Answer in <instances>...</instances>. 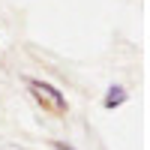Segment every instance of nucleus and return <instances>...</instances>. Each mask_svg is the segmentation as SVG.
<instances>
[{"instance_id":"nucleus-1","label":"nucleus","mask_w":150,"mask_h":150,"mask_svg":"<svg viewBox=\"0 0 150 150\" xmlns=\"http://www.w3.org/2000/svg\"><path fill=\"white\" fill-rule=\"evenodd\" d=\"M24 84H27L30 96H33L42 108L54 111V114H66V111H69V102H66L63 90H60V87H54L51 81H42V78H24Z\"/></svg>"},{"instance_id":"nucleus-2","label":"nucleus","mask_w":150,"mask_h":150,"mask_svg":"<svg viewBox=\"0 0 150 150\" xmlns=\"http://www.w3.org/2000/svg\"><path fill=\"white\" fill-rule=\"evenodd\" d=\"M129 102V90L123 84H108V90L102 96V108L105 111H117L120 105H126Z\"/></svg>"},{"instance_id":"nucleus-3","label":"nucleus","mask_w":150,"mask_h":150,"mask_svg":"<svg viewBox=\"0 0 150 150\" xmlns=\"http://www.w3.org/2000/svg\"><path fill=\"white\" fill-rule=\"evenodd\" d=\"M51 147H54V150H75V147L66 144V141H51Z\"/></svg>"}]
</instances>
